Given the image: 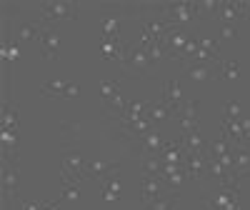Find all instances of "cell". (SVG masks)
<instances>
[{
	"label": "cell",
	"instance_id": "1",
	"mask_svg": "<svg viewBox=\"0 0 250 210\" xmlns=\"http://www.w3.org/2000/svg\"><path fill=\"white\" fill-rule=\"evenodd\" d=\"M118 65H120L125 78H148V75H153V63L148 58V50H145V45H140L138 40L135 43H125L123 58H120Z\"/></svg>",
	"mask_w": 250,
	"mask_h": 210
},
{
	"label": "cell",
	"instance_id": "2",
	"mask_svg": "<svg viewBox=\"0 0 250 210\" xmlns=\"http://www.w3.org/2000/svg\"><path fill=\"white\" fill-rule=\"evenodd\" d=\"M240 188L218 185L215 193H203L200 205L203 210H240Z\"/></svg>",
	"mask_w": 250,
	"mask_h": 210
},
{
	"label": "cell",
	"instance_id": "3",
	"mask_svg": "<svg viewBox=\"0 0 250 210\" xmlns=\"http://www.w3.org/2000/svg\"><path fill=\"white\" fill-rule=\"evenodd\" d=\"M40 23L45 28H53V23H60V20H75L78 18V5L73 0H50V3L40 5Z\"/></svg>",
	"mask_w": 250,
	"mask_h": 210
},
{
	"label": "cell",
	"instance_id": "4",
	"mask_svg": "<svg viewBox=\"0 0 250 210\" xmlns=\"http://www.w3.org/2000/svg\"><path fill=\"white\" fill-rule=\"evenodd\" d=\"M198 118H200V100H185L183 108L173 115V123L178 125L180 135H188L198 128Z\"/></svg>",
	"mask_w": 250,
	"mask_h": 210
},
{
	"label": "cell",
	"instance_id": "5",
	"mask_svg": "<svg viewBox=\"0 0 250 210\" xmlns=\"http://www.w3.org/2000/svg\"><path fill=\"white\" fill-rule=\"evenodd\" d=\"M85 158H83L80 153L70 150L65 158H62V185H80L83 180H85Z\"/></svg>",
	"mask_w": 250,
	"mask_h": 210
},
{
	"label": "cell",
	"instance_id": "6",
	"mask_svg": "<svg viewBox=\"0 0 250 210\" xmlns=\"http://www.w3.org/2000/svg\"><path fill=\"white\" fill-rule=\"evenodd\" d=\"M163 8H165V13H168L170 23L180 25V28H185L188 23H193V20L198 18V3H190V0H175V3H168Z\"/></svg>",
	"mask_w": 250,
	"mask_h": 210
},
{
	"label": "cell",
	"instance_id": "7",
	"mask_svg": "<svg viewBox=\"0 0 250 210\" xmlns=\"http://www.w3.org/2000/svg\"><path fill=\"white\" fill-rule=\"evenodd\" d=\"M165 193H168V185L163 183V178L143 175V183H140V200H143V205H150V203L165 198Z\"/></svg>",
	"mask_w": 250,
	"mask_h": 210
},
{
	"label": "cell",
	"instance_id": "8",
	"mask_svg": "<svg viewBox=\"0 0 250 210\" xmlns=\"http://www.w3.org/2000/svg\"><path fill=\"white\" fill-rule=\"evenodd\" d=\"M38 43H40V50H43V58H45V60H58L60 48H62V35H60V30L45 28L43 33H40Z\"/></svg>",
	"mask_w": 250,
	"mask_h": 210
},
{
	"label": "cell",
	"instance_id": "9",
	"mask_svg": "<svg viewBox=\"0 0 250 210\" xmlns=\"http://www.w3.org/2000/svg\"><path fill=\"white\" fill-rule=\"evenodd\" d=\"M183 70L195 83H208V80L220 78V63H190V65H185Z\"/></svg>",
	"mask_w": 250,
	"mask_h": 210
},
{
	"label": "cell",
	"instance_id": "10",
	"mask_svg": "<svg viewBox=\"0 0 250 210\" xmlns=\"http://www.w3.org/2000/svg\"><path fill=\"white\" fill-rule=\"evenodd\" d=\"M248 13V3L243 0H223L220 10H218V20L223 25H233L235 20H243Z\"/></svg>",
	"mask_w": 250,
	"mask_h": 210
},
{
	"label": "cell",
	"instance_id": "11",
	"mask_svg": "<svg viewBox=\"0 0 250 210\" xmlns=\"http://www.w3.org/2000/svg\"><path fill=\"white\" fill-rule=\"evenodd\" d=\"M120 170L118 163H108V160H100V158H93L85 163V180H105L108 175H115Z\"/></svg>",
	"mask_w": 250,
	"mask_h": 210
},
{
	"label": "cell",
	"instance_id": "12",
	"mask_svg": "<svg viewBox=\"0 0 250 210\" xmlns=\"http://www.w3.org/2000/svg\"><path fill=\"white\" fill-rule=\"evenodd\" d=\"M208 158H210V153H195V155L185 158L183 168H185L188 180H203V178H208Z\"/></svg>",
	"mask_w": 250,
	"mask_h": 210
},
{
	"label": "cell",
	"instance_id": "13",
	"mask_svg": "<svg viewBox=\"0 0 250 210\" xmlns=\"http://www.w3.org/2000/svg\"><path fill=\"white\" fill-rule=\"evenodd\" d=\"M160 100L168 105L173 113H178L188 98H185L183 90H180V83H178L175 78H170V80H165V83H163V95H160Z\"/></svg>",
	"mask_w": 250,
	"mask_h": 210
},
{
	"label": "cell",
	"instance_id": "14",
	"mask_svg": "<svg viewBox=\"0 0 250 210\" xmlns=\"http://www.w3.org/2000/svg\"><path fill=\"white\" fill-rule=\"evenodd\" d=\"M230 155H233V173H238L240 178H248L250 175V150H248V145H233Z\"/></svg>",
	"mask_w": 250,
	"mask_h": 210
},
{
	"label": "cell",
	"instance_id": "15",
	"mask_svg": "<svg viewBox=\"0 0 250 210\" xmlns=\"http://www.w3.org/2000/svg\"><path fill=\"white\" fill-rule=\"evenodd\" d=\"M208 145H210V143L203 138L200 128H195L193 133L183 135V153H185V158L188 155H195V153H208Z\"/></svg>",
	"mask_w": 250,
	"mask_h": 210
},
{
	"label": "cell",
	"instance_id": "16",
	"mask_svg": "<svg viewBox=\"0 0 250 210\" xmlns=\"http://www.w3.org/2000/svg\"><path fill=\"white\" fill-rule=\"evenodd\" d=\"M3 190H5L8 200L18 198V165H13L8 160L3 163Z\"/></svg>",
	"mask_w": 250,
	"mask_h": 210
},
{
	"label": "cell",
	"instance_id": "17",
	"mask_svg": "<svg viewBox=\"0 0 250 210\" xmlns=\"http://www.w3.org/2000/svg\"><path fill=\"white\" fill-rule=\"evenodd\" d=\"M173 115H175V113H173V110H170L163 100L150 103V108L145 110V118H148V120L155 125V128H158V125H163V123H168V120H173Z\"/></svg>",
	"mask_w": 250,
	"mask_h": 210
},
{
	"label": "cell",
	"instance_id": "18",
	"mask_svg": "<svg viewBox=\"0 0 250 210\" xmlns=\"http://www.w3.org/2000/svg\"><path fill=\"white\" fill-rule=\"evenodd\" d=\"M160 150H163V135L158 128H153L150 133H145L140 138V153L143 155H160Z\"/></svg>",
	"mask_w": 250,
	"mask_h": 210
},
{
	"label": "cell",
	"instance_id": "19",
	"mask_svg": "<svg viewBox=\"0 0 250 210\" xmlns=\"http://www.w3.org/2000/svg\"><path fill=\"white\" fill-rule=\"evenodd\" d=\"M125 20V13H108L100 15V30L105 38H120V23Z\"/></svg>",
	"mask_w": 250,
	"mask_h": 210
},
{
	"label": "cell",
	"instance_id": "20",
	"mask_svg": "<svg viewBox=\"0 0 250 210\" xmlns=\"http://www.w3.org/2000/svg\"><path fill=\"white\" fill-rule=\"evenodd\" d=\"M123 48H125V43H123L120 38H105V35L100 38V53H103V58H105V60H118L120 63Z\"/></svg>",
	"mask_w": 250,
	"mask_h": 210
},
{
	"label": "cell",
	"instance_id": "21",
	"mask_svg": "<svg viewBox=\"0 0 250 210\" xmlns=\"http://www.w3.org/2000/svg\"><path fill=\"white\" fill-rule=\"evenodd\" d=\"M120 180H118V173L115 175H108L105 180H100V198L105 203H118L120 200Z\"/></svg>",
	"mask_w": 250,
	"mask_h": 210
},
{
	"label": "cell",
	"instance_id": "22",
	"mask_svg": "<svg viewBox=\"0 0 250 210\" xmlns=\"http://www.w3.org/2000/svg\"><path fill=\"white\" fill-rule=\"evenodd\" d=\"M43 30H45L43 23H23V25L18 28L15 38H18V43H33V40L40 38V33H43Z\"/></svg>",
	"mask_w": 250,
	"mask_h": 210
},
{
	"label": "cell",
	"instance_id": "23",
	"mask_svg": "<svg viewBox=\"0 0 250 210\" xmlns=\"http://www.w3.org/2000/svg\"><path fill=\"white\" fill-rule=\"evenodd\" d=\"M68 85H70V83L62 80V78L50 80V83H45V85L40 88V95H43V98H68Z\"/></svg>",
	"mask_w": 250,
	"mask_h": 210
},
{
	"label": "cell",
	"instance_id": "24",
	"mask_svg": "<svg viewBox=\"0 0 250 210\" xmlns=\"http://www.w3.org/2000/svg\"><path fill=\"white\" fill-rule=\"evenodd\" d=\"M140 165H143V173L145 175H158L163 173V160L160 155H140Z\"/></svg>",
	"mask_w": 250,
	"mask_h": 210
},
{
	"label": "cell",
	"instance_id": "25",
	"mask_svg": "<svg viewBox=\"0 0 250 210\" xmlns=\"http://www.w3.org/2000/svg\"><path fill=\"white\" fill-rule=\"evenodd\" d=\"M163 183L168 185V190L173 195H178L188 183V175H185V170H178V173H170V175H163Z\"/></svg>",
	"mask_w": 250,
	"mask_h": 210
},
{
	"label": "cell",
	"instance_id": "26",
	"mask_svg": "<svg viewBox=\"0 0 250 210\" xmlns=\"http://www.w3.org/2000/svg\"><path fill=\"white\" fill-rule=\"evenodd\" d=\"M230 148H233V143L220 133V138L210 140V145H208V153H210L213 158H220V155H225V153H230Z\"/></svg>",
	"mask_w": 250,
	"mask_h": 210
},
{
	"label": "cell",
	"instance_id": "27",
	"mask_svg": "<svg viewBox=\"0 0 250 210\" xmlns=\"http://www.w3.org/2000/svg\"><path fill=\"white\" fill-rule=\"evenodd\" d=\"M18 105L15 103H5L3 105V130H15L18 133Z\"/></svg>",
	"mask_w": 250,
	"mask_h": 210
},
{
	"label": "cell",
	"instance_id": "28",
	"mask_svg": "<svg viewBox=\"0 0 250 210\" xmlns=\"http://www.w3.org/2000/svg\"><path fill=\"white\" fill-rule=\"evenodd\" d=\"M223 0H198V18H218Z\"/></svg>",
	"mask_w": 250,
	"mask_h": 210
},
{
	"label": "cell",
	"instance_id": "29",
	"mask_svg": "<svg viewBox=\"0 0 250 210\" xmlns=\"http://www.w3.org/2000/svg\"><path fill=\"white\" fill-rule=\"evenodd\" d=\"M98 88H100V98L103 100H110L120 93V83L118 80H98Z\"/></svg>",
	"mask_w": 250,
	"mask_h": 210
},
{
	"label": "cell",
	"instance_id": "30",
	"mask_svg": "<svg viewBox=\"0 0 250 210\" xmlns=\"http://www.w3.org/2000/svg\"><path fill=\"white\" fill-rule=\"evenodd\" d=\"M175 205H178V195H165L150 205H143V210H178Z\"/></svg>",
	"mask_w": 250,
	"mask_h": 210
},
{
	"label": "cell",
	"instance_id": "31",
	"mask_svg": "<svg viewBox=\"0 0 250 210\" xmlns=\"http://www.w3.org/2000/svg\"><path fill=\"white\" fill-rule=\"evenodd\" d=\"M198 43H200V48H203V50H208V53H210L213 58L223 60V55H220L223 50H220V45L215 43L213 38H208V35H200V33H198Z\"/></svg>",
	"mask_w": 250,
	"mask_h": 210
},
{
	"label": "cell",
	"instance_id": "32",
	"mask_svg": "<svg viewBox=\"0 0 250 210\" xmlns=\"http://www.w3.org/2000/svg\"><path fill=\"white\" fill-rule=\"evenodd\" d=\"M223 113H225V118L240 120V118H243V105H240V100H228V103L223 105Z\"/></svg>",
	"mask_w": 250,
	"mask_h": 210
},
{
	"label": "cell",
	"instance_id": "33",
	"mask_svg": "<svg viewBox=\"0 0 250 210\" xmlns=\"http://www.w3.org/2000/svg\"><path fill=\"white\" fill-rule=\"evenodd\" d=\"M240 73H238V63L235 60H223L220 63V78H230V80H235Z\"/></svg>",
	"mask_w": 250,
	"mask_h": 210
},
{
	"label": "cell",
	"instance_id": "34",
	"mask_svg": "<svg viewBox=\"0 0 250 210\" xmlns=\"http://www.w3.org/2000/svg\"><path fill=\"white\" fill-rule=\"evenodd\" d=\"M0 53H3V60H10V63H15V60L20 58L18 45H8L5 40H3V45H0Z\"/></svg>",
	"mask_w": 250,
	"mask_h": 210
},
{
	"label": "cell",
	"instance_id": "35",
	"mask_svg": "<svg viewBox=\"0 0 250 210\" xmlns=\"http://www.w3.org/2000/svg\"><path fill=\"white\" fill-rule=\"evenodd\" d=\"M62 200H70V203H75L78 198H80V185H65V190H62V195H60Z\"/></svg>",
	"mask_w": 250,
	"mask_h": 210
},
{
	"label": "cell",
	"instance_id": "36",
	"mask_svg": "<svg viewBox=\"0 0 250 210\" xmlns=\"http://www.w3.org/2000/svg\"><path fill=\"white\" fill-rule=\"evenodd\" d=\"M220 38H223V40L238 38V28H235V25H223V28H220Z\"/></svg>",
	"mask_w": 250,
	"mask_h": 210
},
{
	"label": "cell",
	"instance_id": "37",
	"mask_svg": "<svg viewBox=\"0 0 250 210\" xmlns=\"http://www.w3.org/2000/svg\"><path fill=\"white\" fill-rule=\"evenodd\" d=\"M218 160H220V165L225 168V170H233V155H230V153H225V155H220Z\"/></svg>",
	"mask_w": 250,
	"mask_h": 210
},
{
	"label": "cell",
	"instance_id": "38",
	"mask_svg": "<svg viewBox=\"0 0 250 210\" xmlns=\"http://www.w3.org/2000/svg\"><path fill=\"white\" fill-rule=\"evenodd\" d=\"M20 210H43V205L33 203V200H23V203H20Z\"/></svg>",
	"mask_w": 250,
	"mask_h": 210
},
{
	"label": "cell",
	"instance_id": "39",
	"mask_svg": "<svg viewBox=\"0 0 250 210\" xmlns=\"http://www.w3.org/2000/svg\"><path fill=\"white\" fill-rule=\"evenodd\" d=\"M80 93V85H78V83H70V85H68V98H75Z\"/></svg>",
	"mask_w": 250,
	"mask_h": 210
},
{
	"label": "cell",
	"instance_id": "40",
	"mask_svg": "<svg viewBox=\"0 0 250 210\" xmlns=\"http://www.w3.org/2000/svg\"><path fill=\"white\" fill-rule=\"evenodd\" d=\"M60 203H62V198H60V200H55V203H45V205H43V210H58V208H60Z\"/></svg>",
	"mask_w": 250,
	"mask_h": 210
},
{
	"label": "cell",
	"instance_id": "41",
	"mask_svg": "<svg viewBox=\"0 0 250 210\" xmlns=\"http://www.w3.org/2000/svg\"><path fill=\"white\" fill-rule=\"evenodd\" d=\"M245 20H250V3H248V13H245Z\"/></svg>",
	"mask_w": 250,
	"mask_h": 210
}]
</instances>
